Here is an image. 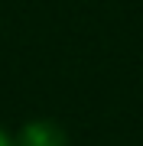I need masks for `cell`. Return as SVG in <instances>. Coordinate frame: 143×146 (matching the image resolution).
Masks as SVG:
<instances>
[{
	"instance_id": "1",
	"label": "cell",
	"mask_w": 143,
	"mask_h": 146,
	"mask_svg": "<svg viewBox=\"0 0 143 146\" xmlns=\"http://www.w3.org/2000/svg\"><path fill=\"white\" fill-rule=\"evenodd\" d=\"M13 146H69V136L65 130L55 123V120H29V123H23V130L16 133Z\"/></svg>"
},
{
	"instance_id": "2",
	"label": "cell",
	"mask_w": 143,
	"mask_h": 146,
	"mask_svg": "<svg viewBox=\"0 0 143 146\" xmlns=\"http://www.w3.org/2000/svg\"><path fill=\"white\" fill-rule=\"evenodd\" d=\"M0 146H13V136H10V133H7V130H3V127H0Z\"/></svg>"
}]
</instances>
